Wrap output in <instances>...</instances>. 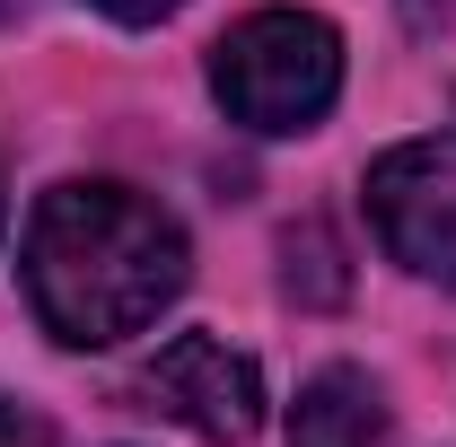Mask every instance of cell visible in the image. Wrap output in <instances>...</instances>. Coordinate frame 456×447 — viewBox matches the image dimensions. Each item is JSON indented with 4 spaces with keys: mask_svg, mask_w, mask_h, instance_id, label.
<instances>
[{
    "mask_svg": "<svg viewBox=\"0 0 456 447\" xmlns=\"http://www.w3.org/2000/svg\"><path fill=\"white\" fill-rule=\"evenodd\" d=\"M184 228L132 184H53L27 220V298L36 325L70 351L150 334L184 298Z\"/></svg>",
    "mask_w": 456,
    "mask_h": 447,
    "instance_id": "obj_1",
    "label": "cell"
},
{
    "mask_svg": "<svg viewBox=\"0 0 456 447\" xmlns=\"http://www.w3.org/2000/svg\"><path fill=\"white\" fill-rule=\"evenodd\" d=\"M211 97L246 132H316L342 97V36L316 9H255L211 45Z\"/></svg>",
    "mask_w": 456,
    "mask_h": 447,
    "instance_id": "obj_2",
    "label": "cell"
},
{
    "mask_svg": "<svg viewBox=\"0 0 456 447\" xmlns=\"http://www.w3.org/2000/svg\"><path fill=\"white\" fill-rule=\"evenodd\" d=\"M369 220L403 272L456 289V132L403 141L369 167Z\"/></svg>",
    "mask_w": 456,
    "mask_h": 447,
    "instance_id": "obj_3",
    "label": "cell"
},
{
    "mask_svg": "<svg viewBox=\"0 0 456 447\" xmlns=\"http://www.w3.org/2000/svg\"><path fill=\"white\" fill-rule=\"evenodd\" d=\"M141 403L184 421L211 447H246L264 430V369L220 334H175L150 369H141Z\"/></svg>",
    "mask_w": 456,
    "mask_h": 447,
    "instance_id": "obj_4",
    "label": "cell"
},
{
    "mask_svg": "<svg viewBox=\"0 0 456 447\" xmlns=\"http://www.w3.org/2000/svg\"><path fill=\"white\" fill-rule=\"evenodd\" d=\"M289 447H387V394L369 369H316L289 403Z\"/></svg>",
    "mask_w": 456,
    "mask_h": 447,
    "instance_id": "obj_5",
    "label": "cell"
},
{
    "mask_svg": "<svg viewBox=\"0 0 456 447\" xmlns=\"http://www.w3.org/2000/svg\"><path fill=\"white\" fill-rule=\"evenodd\" d=\"M289 298H307V307H334L342 298V264H334V237L325 228H298L289 237Z\"/></svg>",
    "mask_w": 456,
    "mask_h": 447,
    "instance_id": "obj_6",
    "label": "cell"
},
{
    "mask_svg": "<svg viewBox=\"0 0 456 447\" xmlns=\"http://www.w3.org/2000/svg\"><path fill=\"white\" fill-rule=\"evenodd\" d=\"M0 447H53V421L18 394H0Z\"/></svg>",
    "mask_w": 456,
    "mask_h": 447,
    "instance_id": "obj_7",
    "label": "cell"
},
{
    "mask_svg": "<svg viewBox=\"0 0 456 447\" xmlns=\"http://www.w3.org/2000/svg\"><path fill=\"white\" fill-rule=\"evenodd\" d=\"M88 9H106V18H123V27H159L167 9H184V0H88Z\"/></svg>",
    "mask_w": 456,
    "mask_h": 447,
    "instance_id": "obj_8",
    "label": "cell"
},
{
    "mask_svg": "<svg viewBox=\"0 0 456 447\" xmlns=\"http://www.w3.org/2000/svg\"><path fill=\"white\" fill-rule=\"evenodd\" d=\"M403 9V27L412 36H439V27H456V0H395Z\"/></svg>",
    "mask_w": 456,
    "mask_h": 447,
    "instance_id": "obj_9",
    "label": "cell"
},
{
    "mask_svg": "<svg viewBox=\"0 0 456 447\" xmlns=\"http://www.w3.org/2000/svg\"><path fill=\"white\" fill-rule=\"evenodd\" d=\"M0 228H9V202H0Z\"/></svg>",
    "mask_w": 456,
    "mask_h": 447,
    "instance_id": "obj_10",
    "label": "cell"
}]
</instances>
